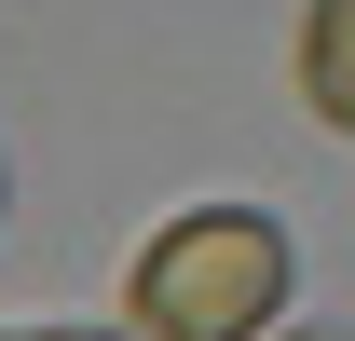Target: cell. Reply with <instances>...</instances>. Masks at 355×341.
I'll return each instance as SVG.
<instances>
[{
  "mask_svg": "<svg viewBox=\"0 0 355 341\" xmlns=\"http://www.w3.org/2000/svg\"><path fill=\"white\" fill-rule=\"evenodd\" d=\"M0 191H14V177H0Z\"/></svg>",
  "mask_w": 355,
  "mask_h": 341,
  "instance_id": "cell-5",
  "label": "cell"
},
{
  "mask_svg": "<svg viewBox=\"0 0 355 341\" xmlns=\"http://www.w3.org/2000/svg\"><path fill=\"white\" fill-rule=\"evenodd\" d=\"M301 110L328 137H355V0H314L301 14Z\"/></svg>",
  "mask_w": 355,
  "mask_h": 341,
  "instance_id": "cell-2",
  "label": "cell"
},
{
  "mask_svg": "<svg viewBox=\"0 0 355 341\" xmlns=\"http://www.w3.org/2000/svg\"><path fill=\"white\" fill-rule=\"evenodd\" d=\"M287 341H355V328H287Z\"/></svg>",
  "mask_w": 355,
  "mask_h": 341,
  "instance_id": "cell-4",
  "label": "cell"
},
{
  "mask_svg": "<svg viewBox=\"0 0 355 341\" xmlns=\"http://www.w3.org/2000/svg\"><path fill=\"white\" fill-rule=\"evenodd\" d=\"M0 341H110V328H0Z\"/></svg>",
  "mask_w": 355,
  "mask_h": 341,
  "instance_id": "cell-3",
  "label": "cell"
},
{
  "mask_svg": "<svg viewBox=\"0 0 355 341\" xmlns=\"http://www.w3.org/2000/svg\"><path fill=\"white\" fill-rule=\"evenodd\" d=\"M123 300H137V341H273V314H287V232L260 205H191V218H164L137 246Z\"/></svg>",
  "mask_w": 355,
  "mask_h": 341,
  "instance_id": "cell-1",
  "label": "cell"
}]
</instances>
